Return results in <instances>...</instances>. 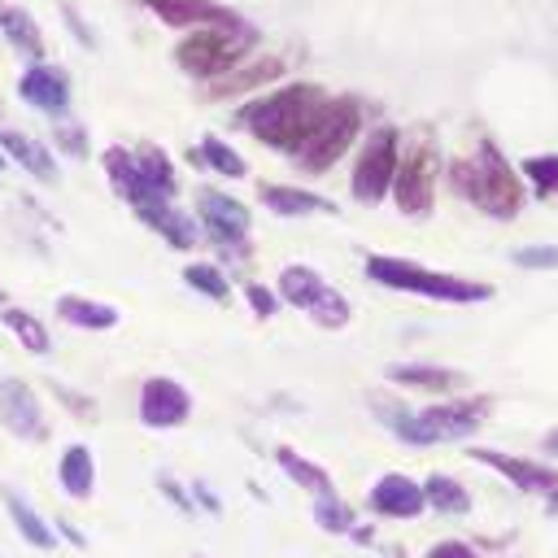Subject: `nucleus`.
Returning a JSON list of instances; mask_svg holds the SVG:
<instances>
[{
	"label": "nucleus",
	"instance_id": "23",
	"mask_svg": "<svg viewBox=\"0 0 558 558\" xmlns=\"http://www.w3.org/2000/svg\"><path fill=\"white\" fill-rule=\"evenodd\" d=\"M270 462H275L296 488H305L310 497H331V493H336L331 471H327L323 462H314L310 453H301L296 445H275V449H270Z\"/></svg>",
	"mask_w": 558,
	"mask_h": 558
},
{
	"label": "nucleus",
	"instance_id": "5",
	"mask_svg": "<svg viewBox=\"0 0 558 558\" xmlns=\"http://www.w3.org/2000/svg\"><path fill=\"white\" fill-rule=\"evenodd\" d=\"M362 100L353 96H327V105L318 109L310 135L296 144V153L288 157L301 174H327L357 140H362Z\"/></svg>",
	"mask_w": 558,
	"mask_h": 558
},
{
	"label": "nucleus",
	"instance_id": "17",
	"mask_svg": "<svg viewBox=\"0 0 558 558\" xmlns=\"http://www.w3.org/2000/svg\"><path fill=\"white\" fill-rule=\"evenodd\" d=\"M157 22L174 31H201V26H248L231 4L218 0H140Z\"/></svg>",
	"mask_w": 558,
	"mask_h": 558
},
{
	"label": "nucleus",
	"instance_id": "7",
	"mask_svg": "<svg viewBox=\"0 0 558 558\" xmlns=\"http://www.w3.org/2000/svg\"><path fill=\"white\" fill-rule=\"evenodd\" d=\"M192 218H196V231L205 235V244L218 253V266L222 262H244L253 253V244H248V235H253V209L240 196L201 183L192 192Z\"/></svg>",
	"mask_w": 558,
	"mask_h": 558
},
{
	"label": "nucleus",
	"instance_id": "18",
	"mask_svg": "<svg viewBox=\"0 0 558 558\" xmlns=\"http://www.w3.org/2000/svg\"><path fill=\"white\" fill-rule=\"evenodd\" d=\"M283 78V57H270V52H253L244 65H235L231 74L205 83V96L209 100H227V96H248L257 87H270Z\"/></svg>",
	"mask_w": 558,
	"mask_h": 558
},
{
	"label": "nucleus",
	"instance_id": "34",
	"mask_svg": "<svg viewBox=\"0 0 558 558\" xmlns=\"http://www.w3.org/2000/svg\"><path fill=\"white\" fill-rule=\"evenodd\" d=\"M244 305L257 314V318H275L279 314V292H275V283H262V279H248L244 283Z\"/></svg>",
	"mask_w": 558,
	"mask_h": 558
},
{
	"label": "nucleus",
	"instance_id": "38",
	"mask_svg": "<svg viewBox=\"0 0 558 558\" xmlns=\"http://www.w3.org/2000/svg\"><path fill=\"white\" fill-rule=\"evenodd\" d=\"M423 558H480V549H475V545H466V541H458V536H445V541L427 545V554H423Z\"/></svg>",
	"mask_w": 558,
	"mask_h": 558
},
{
	"label": "nucleus",
	"instance_id": "8",
	"mask_svg": "<svg viewBox=\"0 0 558 558\" xmlns=\"http://www.w3.org/2000/svg\"><path fill=\"white\" fill-rule=\"evenodd\" d=\"M436 174H440V153H436L432 131L401 135V157H397V174H392V192H388L397 214L427 218L436 205Z\"/></svg>",
	"mask_w": 558,
	"mask_h": 558
},
{
	"label": "nucleus",
	"instance_id": "47",
	"mask_svg": "<svg viewBox=\"0 0 558 558\" xmlns=\"http://www.w3.org/2000/svg\"><path fill=\"white\" fill-rule=\"evenodd\" d=\"M196 558H201V554H196Z\"/></svg>",
	"mask_w": 558,
	"mask_h": 558
},
{
	"label": "nucleus",
	"instance_id": "9",
	"mask_svg": "<svg viewBox=\"0 0 558 558\" xmlns=\"http://www.w3.org/2000/svg\"><path fill=\"white\" fill-rule=\"evenodd\" d=\"M275 292H279L283 305L301 310V314H305L314 327H323V331H340V327H349V318H353L349 296H344L340 288H331V283H327L314 266H305V262L279 266Z\"/></svg>",
	"mask_w": 558,
	"mask_h": 558
},
{
	"label": "nucleus",
	"instance_id": "29",
	"mask_svg": "<svg viewBox=\"0 0 558 558\" xmlns=\"http://www.w3.org/2000/svg\"><path fill=\"white\" fill-rule=\"evenodd\" d=\"M0 323L17 336V344L26 349V353H35V357H44V353H52V331H48V323L39 318V314H31V310H22V305H4L0 310Z\"/></svg>",
	"mask_w": 558,
	"mask_h": 558
},
{
	"label": "nucleus",
	"instance_id": "10",
	"mask_svg": "<svg viewBox=\"0 0 558 558\" xmlns=\"http://www.w3.org/2000/svg\"><path fill=\"white\" fill-rule=\"evenodd\" d=\"M397 157H401V131L392 122L371 126L357 140V157H353V170H349V196L357 205H384L388 192H392Z\"/></svg>",
	"mask_w": 558,
	"mask_h": 558
},
{
	"label": "nucleus",
	"instance_id": "22",
	"mask_svg": "<svg viewBox=\"0 0 558 558\" xmlns=\"http://www.w3.org/2000/svg\"><path fill=\"white\" fill-rule=\"evenodd\" d=\"M57 484L70 501H92V493H96V453H92V445L70 440L57 453Z\"/></svg>",
	"mask_w": 558,
	"mask_h": 558
},
{
	"label": "nucleus",
	"instance_id": "11",
	"mask_svg": "<svg viewBox=\"0 0 558 558\" xmlns=\"http://www.w3.org/2000/svg\"><path fill=\"white\" fill-rule=\"evenodd\" d=\"M192 392L174 379V375H148L140 384V397H135V414L148 432H174L192 418Z\"/></svg>",
	"mask_w": 558,
	"mask_h": 558
},
{
	"label": "nucleus",
	"instance_id": "14",
	"mask_svg": "<svg viewBox=\"0 0 558 558\" xmlns=\"http://www.w3.org/2000/svg\"><path fill=\"white\" fill-rule=\"evenodd\" d=\"M471 462L506 475L519 493H536V497H558V466L549 462H532V458H519V453H501V449H488V445H471L466 453Z\"/></svg>",
	"mask_w": 558,
	"mask_h": 558
},
{
	"label": "nucleus",
	"instance_id": "42",
	"mask_svg": "<svg viewBox=\"0 0 558 558\" xmlns=\"http://www.w3.org/2000/svg\"><path fill=\"white\" fill-rule=\"evenodd\" d=\"M349 541H357V545H371V541H375V527H371V523H366V527L357 523V527L349 532Z\"/></svg>",
	"mask_w": 558,
	"mask_h": 558
},
{
	"label": "nucleus",
	"instance_id": "4",
	"mask_svg": "<svg viewBox=\"0 0 558 558\" xmlns=\"http://www.w3.org/2000/svg\"><path fill=\"white\" fill-rule=\"evenodd\" d=\"M362 275L388 292H410V296H427L440 305H480L493 296L488 283L466 279V275H449V270H432L423 262L410 257H392V253H371L362 262Z\"/></svg>",
	"mask_w": 558,
	"mask_h": 558
},
{
	"label": "nucleus",
	"instance_id": "31",
	"mask_svg": "<svg viewBox=\"0 0 558 558\" xmlns=\"http://www.w3.org/2000/svg\"><path fill=\"white\" fill-rule=\"evenodd\" d=\"M423 497H427V510L436 514H471V488L445 471H432L423 480Z\"/></svg>",
	"mask_w": 558,
	"mask_h": 558
},
{
	"label": "nucleus",
	"instance_id": "40",
	"mask_svg": "<svg viewBox=\"0 0 558 558\" xmlns=\"http://www.w3.org/2000/svg\"><path fill=\"white\" fill-rule=\"evenodd\" d=\"M187 488H192V506H196V510H205V514H214V519L222 514V497H218L205 480H192Z\"/></svg>",
	"mask_w": 558,
	"mask_h": 558
},
{
	"label": "nucleus",
	"instance_id": "37",
	"mask_svg": "<svg viewBox=\"0 0 558 558\" xmlns=\"http://www.w3.org/2000/svg\"><path fill=\"white\" fill-rule=\"evenodd\" d=\"M52 140H57V148H61V153H70L74 161H78V157H87V131H83L78 122H65V118H61V122H57V131H52Z\"/></svg>",
	"mask_w": 558,
	"mask_h": 558
},
{
	"label": "nucleus",
	"instance_id": "44",
	"mask_svg": "<svg viewBox=\"0 0 558 558\" xmlns=\"http://www.w3.org/2000/svg\"><path fill=\"white\" fill-rule=\"evenodd\" d=\"M549 514H554V519H558V497H549Z\"/></svg>",
	"mask_w": 558,
	"mask_h": 558
},
{
	"label": "nucleus",
	"instance_id": "28",
	"mask_svg": "<svg viewBox=\"0 0 558 558\" xmlns=\"http://www.w3.org/2000/svg\"><path fill=\"white\" fill-rule=\"evenodd\" d=\"M0 35L26 57V61H44V31H39V22L26 13V9H17V4H0Z\"/></svg>",
	"mask_w": 558,
	"mask_h": 558
},
{
	"label": "nucleus",
	"instance_id": "45",
	"mask_svg": "<svg viewBox=\"0 0 558 558\" xmlns=\"http://www.w3.org/2000/svg\"><path fill=\"white\" fill-rule=\"evenodd\" d=\"M4 305H9V292H4V288H0V310H4Z\"/></svg>",
	"mask_w": 558,
	"mask_h": 558
},
{
	"label": "nucleus",
	"instance_id": "16",
	"mask_svg": "<svg viewBox=\"0 0 558 558\" xmlns=\"http://www.w3.org/2000/svg\"><path fill=\"white\" fill-rule=\"evenodd\" d=\"M17 96L31 109H39V113L61 122L65 109H70V74L61 65H52V61H31L22 70V78H17Z\"/></svg>",
	"mask_w": 558,
	"mask_h": 558
},
{
	"label": "nucleus",
	"instance_id": "25",
	"mask_svg": "<svg viewBox=\"0 0 558 558\" xmlns=\"http://www.w3.org/2000/svg\"><path fill=\"white\" fill-rule=\"evenodd\" d=\"M4 497V510H9V523H13V532L31 545V549H39V554H52L61 541H57V532H52V519H44L22 493H13V488H4L0 493Z\"/></svg>",
	"mask_w": 558,
	"mask_h": 558
},
{
	"label": "nucleus",
	"instance_id": "12",
	"mask_svg": "<svg viewBox=\"0 0 558 558\" xmlns=\"http://www.w3.org/2000/svg\"><path fill=\"white\" fill-rule=\"evenodd\" d=\"M131 214H135L153 235H161L166 248H174V253H192V248L201 244V231H196L192 209H179L170 196H153V192H144V196L131 201Z\"/></svg>",
	"mask_w": 558,
	"mask_h": 558
},
{
	"label": "nucleus",
	"instance_id": "41",
	"mask_svg": "<svg viewBox=\"0 0 558 558\" xmlns=\"http://www.w3.org/2000/svg\"><path fill=\"white\" fill-rule=\"evenodd\" d=\"M52 532H57V541H70L74 549H87V536H83L74 523H65V519H52Z\"/></svg>",
	"mask_w": 558,
	"mask_h": 558
},
{
	"label": "nucleus",
	"instance_id": "39",
	"mask_svg": "<svg viewBox=\"0 0 558 558\" xmlns=\"http://www.w3.org/2000/svg\"><path fill=\"white\" fill-rule=\"evenodd\" d=\"M52 384V392H57V401L61 405H70V410H78L83 418H92L96 414V401L92 397H83V392H74V388H65V384H57V379H48Z\"/></svg>",
	"mask_w": 558,
	"mask_h": 558
},
{
	"label": "nucleus",
	"instance_id": "46",
	"mask_svg": "<svg viewBox=\"0 0 558 558\" xmlns=\"http://www.w3.org/2000/svg\"><path fill=\"white\" fill-rule=\"evenodd\" d=\"M4 170H9V157H4V153H0V174H4Z\"/></svg>",
	"mask_w": 558,
	"mask_h": 558
},
{
	"label": "nucleus",
	"instance_id": "35",
	"mask_svg": "<svg viewBox=\"0 0 558 558\" xmlns=\"http://www.w3.org/2000/svg\"><path fill=\"white\" fill-rule=\"evenodd\" d=\"M510 262L523 270H558V244H523L510 253Z\"/></svg>",
	"mask_w": 558,
	"mask_h": 558
},
{
	"label": "nucleus",
	"instance_id": "26",
	"mask_svg": "<svg viewBox=\"0 0 558 558\" xmlns=\"http://www.w3.org/2000/svg\"><path fill=\"white\" fill-rule=\"evenodd\" d=\"M0 153H4L9 161H17L31 179L57 183V157L48 153V144L31 140V135H22V131H13V126H0Z\"/></svg>",
	"mask_w": 558,
	"mask_h": 558
},
{
	"label": "nucleus",
	"instance_id": "1",
	"mask_svg": "<svg viewBox=\"0 0 558 558\" xmlns=\"http://www.w3.org/2000/svg\"><path fill=\"white\" fill-rule=\"evenodd\" d=\"M327 96H331L327 87L296 78V83H283V87H275V92H262V96L244 100V105L231 113V126L248 131L262 148L292 157L296 144L310 135V126H314L318 109L327 105Z\"/></svg>",
	"mask_w": 558,
	"mask_h": 558
},
{
	"label": "nucleus",
	"instance_id": "36",
	"mask_svg": "<svg viewBox=\"0 0 558 558\" xmlns=\"http://www.w3.org/2000/svg\"><path fill=\"white\" fill-rule=\"evenodd\" d=\"M157 493H161L179 514H196V506H192V488H187L183 480H174L170 471H157Z\"/></svg>",
	"mask_w": 558,
	"mask_h": 558
},
{
	"label": "nucleus",
	"instance_id": "20",
	"mask_svg": "<svg viewBox=\"0 0 558 558\" xmlns=\"http://www.w3.org/2000/svg\"><path fill=\"white\" fill-rule=\"evenodd\" d=\"M384 379L397 384V388H410V392H436V397L458 392V388L466 384L462 371H453V366H436V362H392V366L384 371Z\"/></svg>",
	"mask_w": 558,
	"mask_h": 558
},
{
	"label": "nucleus",
	"instance_id": "6",
	"mask_svg": "<svg viewBox=\"0 0 558 558\" xmlns=\"http://www.w3.org/2000/svg\"><path fill=\"white\" fill-rule=\"evenodd\" d=\"M253 44H257L253 22L248 26H201L174 44V65L196 83H214L231 74L235 65H244L253 57Z\"/></svg>",
	"mask_w": 558,
	"mask_h": 558
},
{
	"label": "nucleus",
	"instance_id": "27",
	"mask_svg": "<svg viewBox=\"0 0 558 558\" xmlns=\"http://www.w3.org/2000/svg\"><path fill=\"white\" fill-rule=\"evenodd\" d=\"M187 161L201 166V170H209V174H218V179H244L248 174V161L227 140H218V135H201L196 148L187 153Z\"/></svg>",
	"mask_w": 558,
	"mask_h": 558
},
{
	"label": "nucleus",
	"instance_id": "32",
	"mask_svg": "<svg viewBox=\"0 0 558 558\" xmlns=\"http://www.w3.org/2000/svg\"><path fill=\"white\" fill-rule=\"evenodd\" d=\"M310 514H314V523H318L327 536H349V532L357 527V510H353L340 493H331V497H314Z\"/></svg>",
	"mask_w": 558,
	"mask_h": 558
},
{
	"label": "nucleus",
	"instance_id": "2",
	"mask_svg": "<svg viewBox=\"0 0 558 558\" xmlns=\"http://www.w3.org/2000/svg\"><path fill=\"white\" fill-rule=\"evenodd\" d=\"M366 405L375 410V418L401 440V445H453V440H466L484 427L493 401L488 397H449V401H436V405H423V410H410L401 401H392L388 392H371Z\"/></svg>",
	"mask_w": 558,
	"mask_h": 558
},
{
	"label": "nucleus",
	"instance_id": "24",
	"mask_svg": "<svg viewBox=\"0 0 558 558\" xmlns=\"http://www.w3.org/2000/svg\"><path fill=\"white\" fill-rule=\"evenodd\" d=\"M131 157H135V170H140V187L144 192H157V196H170V201L179 196V170H174V157L161 144L140 140L131 148Z\"/></svg>",
	"mask_w": 558,
	"mask_h": 558
},
{
	"label": "nucleus",
	"instance_id": "13",
	"mask_svg": "<svg viewBox=\"0 0 558 558\" xmlns=\"http://www.w3.org/2000/svg\"><path fill=\"white\" fill-rule=\"evenodd\" d=\"M366 510H371L375 519H397V523L418 519V514L427 510L423 480H414V475H405V471H384V475H375L371 488H366Z\"/></svg>",
	"mask_w": 558,
	"mask_h": 558
},
{
	"label": "nucleus",
	"instance_id": "21",
	"mask_svg": "<svg viewBox=\"0 0 558 558\" xmlns=\"http://www.w3.org/2000/svg\"><path fill=\"white\" fill-rule=\"evenodd\" d=\"M52 314L65 323V327H74V331H113L118 327V305H109V301H96V296H83V292H61L57 301H52Z\"/></svg>",
	"mask_w": 558,
	"mask_h": 558
},
{
	"label": "nucleus",
	"instance_id": "30",
	"mask_svg": "<svg viewBox=\"0 0 558 558\" xmlns=\"http://www.w3.org/2000/svg\"><path fill=\"white\" fill-rule=\"evenodd\" d=\"M183 283H187L196 296L214 301V305H227V301L235 296V279H231L218 262H187V266H183Z\"/></svg>",
	"mask_w": 558,
	"mask_h": 558
},
{
	"label": "nucleus",
	"instance_id": "15",
	"mask_svg": "<svg viewBox=\"0 0 558 558\" xmlns=\"http://www.w3.org/2000/svg\"><path fill=\"white\" fill-rule=\"evenodd\" d=\"M0 427L9 436H17V440H44L48 436L39 392L26 379H17V375L0 379Z\"/></svg>",
	"mask_w": 558,
	"mask_h": 558
},
{
	"label": "nucleus",
	"instance_id": "43",
	"mask_svg": "<svg viewBox=\"0 0 558 558\" xmlns=\"http://www.w3.org/2000/svg\"><path fill=\"white\" fill-rule=\"evenodd\" d=\"M541 449H545V453H554V458H558V427H554V432H545V440H541Z\"/></svg>",
	"mask_w": 558,
	"mask_h": 558
},
{
	"label": "nucleus",
	"instance_id": "19",
	"mask_svg": "<svg viewBox=\"0 0 558 558\" xmlns=\"http://www.w3.org/2000/svg\"><path fill=\"white\" fill-rule=\"evenodd\" d=\"M257 201L279 218H314V214H340L331 196L296 183H257Z\"/></svg>",
	"mask_w": 558,
	"mask_h": 558
},
{
	"label": "nucleus",
	"instance_id": "33",
	"mask_svg": "<svg viewBox=\"0 0 558 558\" xmlns=\"http://www.w3.org/2000/svg\"><path fill=\"white\" fill-rule=\"evenodd\" d=\"M523 179L532 183L536 196H558V153H536V157H523Z\"/></svg>",
	"mask_w": 558,
	"mask_h": 558
},
{
	"label": "nucleus",
	"instance_id": "3",
	"mask_svg": "<svg viewBox=\"0 0 558 558\" xmlns=\"http://www.w3.org/2000/svg\"><path fill=\"white\" fill-rule=\"evenodd\" d=\"M449 187L471 201L480 214L510 222L523 209V179L514 174V166L501 157V148L493 140H480L466 157L449 161Z\"/></svg>",
	"mask_w": 558,
	"mask_h": 558
}]
</instances>
